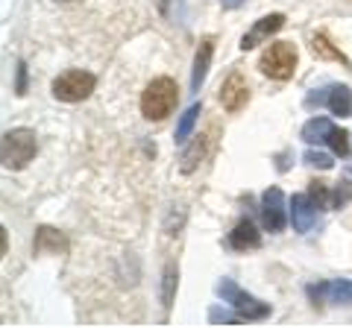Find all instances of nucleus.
<instances>
[{
  "label": "nucleus",
  "instance_id": "f03ea898",
  "mask_svg": "<svg viewBox=\"0 0 352 328\" xmlns=\"http://www.w3.org/2000/svg\"><path fill=\"white\" fill-rule=\"evenodd\" d=\"M38 152V141L32 129H9L3 135V144H0V161H3L6 170H24L27 164L36 159Z\"/></svg>",
  "mask_w": 352,
  "mask_h": 328
},
{
  "label": "nucleus",
  "instance_id": "4be33fe9",
  "mask_svg": "<svg viewBox=\"0 0 352 328\" xmlns=\"http://www.w3.org/2000/svg\"><path fill=\"white\" fill-rule=\"evenodd\" d=\"M241 320H244V316H241L238 311L229 314L226 308H220V305H214V308L208 311V323H212V325H238Z\"/></svg>",
  "mask_w": 352,
  "mask_h": 328
},
{
  "label": "nucleus",
  "instance_id": "5701e85b",
  "mask_svg": "<svg viewBox=\"0 0 352 328\" xmlns=\"http://www.w3.org/2000/svg\"><path fill=\"white\" fill-rule=\"evenodd\" d=\"M305 164H311V167H320V170H332V156H326V152H317V150H308L305 152Z\"/></svg>",
  "mask_w": 352,
  "mask_h": 328
},
{
  "label": "nucleus",
  "instance_id": "a211bd4d",
  "mask_svg": "<svg viewBox=\"0 0 352 328\" xmlns=\"http://www.w3.org/2000/svg\"><path fill=\"white\" fill-rule=\"evenodd\" d=\"M311 53L314 56H320V59H332V62H340V65H349L346 53H340L326 36H314L311 38Z\"/></svg>",
  "mask_w": 352,
  "mask_h": 328
},
{
  "label": "nucleus",
  "instance_id": "2eb2a0df",
  "mask_svg": "<svg viewBox=\"0 0 352 328\" xmlns=\"http://www.w3.org/2000/svg\"><path fill=\"white\" fill-rule=\"evenodd\" d=\"M329 132H332V120H329V117H311L302 126L300 138L305 141V144H320V141L329 138Z\"/></svg>",
  "mask_w": 352,
  "mask_h": 328
},
{
  "label": "nucleus",
  "instance_id": "b1692460",
  "mask_svg": "<svg viewBox=\"0 0 352 328\" xmlns=\"http://www.w3.org/2000/svg\"><path fill=\"white\" fill-rule=\"evenodd\" d=\"M349 200H352V185L349 182H338V188L332 194V209H344Z\"/></svg>",
  "mask_w": 352,
  "mask_h": 328
},
{
  "label": "nucleus",
  "instance_id": "9b49d317",
  "mask_svg": "<svg viewBox=\"0 0 352 328\" xmlns=\"http://www.w3.org/2000/svg\"><path fill=\"white\" fill-rule=\"evenodd\" d=\"M212 53H214V38L208 36V38L200 41V47H197L194 68H191V91H200L203 89L206 73H208V65H212Z\"/></svg>",
  "mask_w": 352,
  "mask_h": 328
},
{
  "label": "nucleus",
  "instance_id": "dca6fc26",
  "mask_svg": "<svg viewBox=\"0 0 352 328\" xmlns=\"http://www.w3.org/2000/svg\"><path fill=\"white\" fill-rule=\"evenodd\" d=\"M200 112H203V106H200V103H194V106L185 108V115L179 117V124H176V135H173L176 144H185V141L191 138L194 124H197V117H200Z\"/></svg>",
  "mask_w": 352,
  "mask_h": 328
},
{
  "label": "nucleus",
  "instance_id": "f257e3e1",
  "mask_svg": "<svg viewBox=\"0 0 352 328\" xmlns=\"http://www.w3.org/2000/svg\"><path fill=\"white\" fill-rule=\"evenodd\" d=\"M176 103H179L176 82L170 76H156L141 94V115L147 120H164L176 108Z\"/></svg>",
  "mask_w": 352,
  "mask_h": 328
},
{
  "label": "nucleus",
  "instance_id": "a878e982",
  "mask_svg": "<svg viewBox=\"0 0 352 328\" xmlns=\"http://www.w3.org/2000/svg\"><path fill=\"white\" fill-rule=\"evenodd\" d=\"M220 6L223 9H238V6H244V0H220Z\"/></svg>",
  "mask_w": 352,
  "mask_h": 328
},
{
  "label": "nucleus",
  "instance_id": "f8f14e48",
  "mask_svg": "<svg viewBox=\"0 0 352 328\" xmlns=\"http://www.w3.org/2000/svg\"><path fill=\"white\" fill-rule=\"evenodd\" d=\"M229 246L238 249V253L258 249L261 246V232L256 229V223H252V220H241L232 232H229Z\"/></svg>",
  "mask_w": 352,
  "mask_h": 328
},
{
  "label": "nucleus",
  "instance_id": "f3484780",
  "mask_svg": "<svg viewBox=\"0 0 352 328\" xmlns=\"http://www.w3.org/2000/svg\"><path fill=\"white\" fill-rule=\"evenodd\" d=\"M203 156H206V138H203V135H197L194 144L182 152V159H179V161H182V164H179V170L185 173V176H188V173H194L197 167H200Z\"/></svg>",
  "mask_w": 352,
  "mask_h": 328
},
{
  "label": "nucleus",
  "instance_id": "aec40b11",
  "mask_svg": "<svg viewBox=\"0 0 352 328\" xmlns=\"http://www.w3.org/2000/svg\"><path fill=\"white\" fill-rule=\"evenodd\" d=\"M308 200L314 202V209L317 211H326V209H332V196H329V188H326V182H308Z\"/></svg>",
  "mask_w": 352,
  "mask_h": 328
},
{
  "label": "nucleus",
  "instance_id": "6e6552de",
  "mask_svg": "<svg viewBox=\"0 0 352 328\" xmlns=\"http://www.w3.org/2000/svg\"><path fill=\"white\" fill-rule=\"evenodd\" d=\"M282 27H285V15H279V12L258 18L256 24H252L244 36H241V50H252V47L264 45V41H267L270 36H276Z\"/></svg>",
  "mask_w": 352,
  "mask_h": 328
},
{
  "label": "nucleus",
  "instance_id": "0eeeda50",
  "mask_svg": "<svg viewBox=\"0 0 352 328\" xmlns=\"http://www.w3.org/2000/svg\"><path fill=\"white\" fill-rule=\"evenodd\" d=\"M308 299L317 302H335V305H352V281L335 279V281H320V284H308L305 288Z\"/></svg>",
  "mask_w": 352,
  "mask_h": 328
},
{
  "label": "nucleus",
  "instance_id": "6ab92c4d",
  "mask_svg": "<svg viewBox=\"0 0 352 328\" xmlns=\"http://www.w3.org/2000/svg\"><path fill=\"white\" fill-rule=\"evenodd\" d=\"M176 284H179V270L173 264L164 267V276H162V305L170 308L173 305V293H176Z\"/></svg>",
  "mask_w": 352,
  "mask_h": 328
},
{
  "label": "nucleus",
  "instance_id": "1a4fd4ad",
  "mask_svg": "<svg viewBox=\"0 0 352 328\" xmlns=\"http://www.w3.org/2000/svg\"><path fill=\"white\" fill-rule=\"evenodd\" d=\"M220 103H223L226 112H241L247 103H250V89H247V80L241 76L238 71L226 76V82L220 85Z\"/></svg>",
  "mask_w": 352,
  "mask_h": 328
},
{
  "label": "nucleus",
  "instance_id": "4468645a",
  "mask_svg": "<svg viewBox=\"0 0 352 328\" xmlns=\"http://www.w3.org/2000/svg\"><path fill=\"white\" fill-rule=\"evenodd\" d=\"M326 106L329 112L338 117H349L352 115V91L346 85H329L326 89Z\"/></svg>",
  "mask_w": 352,
  "mask_h": 328
},
{
  "label": "nucleus",
  "instance_id": "393cba45",
  "mask_svg": "<svg viewBox=\"0 0 352 328\" xmlns=\"http://www.w3.org/2000/svg\"><path fill=\"white\" fill-rule=\"evenodd\" d=\"M15 94H27V62H18V76H15Z\"/></svg>",
  "mask_w": 352,
  "mask_h": 328
},
{
  "label": "nucleus",
  "instance_id": "412c9836",
  "mask_svg": "<svg viewBox=\"0 0 352 328\" xmlns=\"http://www.w3.org/2000/svg\"><path fill=\"white\" fill-rule=\"evenodd\" d=\"M326 144L332 147L335 156H340V159H346V156H349V135L344 132V129H335V126H332V132H329Z\"/></svg>",
  "mask_w": 352,
  "mask_h": 328
},
{
  "label": "nucleus",
  "instance_id": "bb28decb",
  "mask_svg": "<svg viewBox=\"0 0 352 328\" xmlns=\"http://www.w3.org/2000/svg\"><path fill=\"white\" fill-rule=\"evenodd\" d=\"M59 3H74V0H59Z\"/></svg>",
  "mask_w": 352,
  "mask_h": 328
},
{
  "label": "nucleus",
  "instance_id": "423d86ee",
  "mask_svg": "<svg viewBox=\"0 0 352 328\" xmlns=\"http://www.w3.org/2000/svg\"><path fill=\"white\" fill-rule=\"evenodd\" d=\"M288 209L291 205L285 202V194L279 188H267L261 194V223L267 232H282L288 226Z\"/></svg>",
  "mask_w": 352,
  "mask_h": 328
},
{
  "label": "nucleus",
  "instance_id": "20e7f679",
  "mask_svg": "<svg viewBox=\"0 0 352 328\" xmlns=\"http://www.w3.org/2000/svg\"><path fill=\"white\" fill-rule=\"evenodd\" d=\"M217 296H223V302L232 305L244 320H267L270 316V305L256 299V296H250V293H244L232 279L217 281Z\"/></svg>",
  "mask_w": 352,
  "mask_h": 328
},
{
  "label": "nucleus",
  "instance_id": "39448f33",
  "mask_svg": "<svg viewBox=\"0 0 352 328\" xmlns=\"http://www.w3.org/2000/svg\"><path fill=\"white\" fill-rule=\"evenodd\" d=\"M94 73L88 71H65L62 76L53 80V97L62 103H82L85 97H91L94 91Z\"/></svg>",
  "mask_w": 352,
  "mask_h": 328
},
{
  "label": "nucleus",
  "instance_id": "9d476101",
  "mask_svg": "<svg viewBox=\"0 0 352 328\" xmlns=\"http://www.w3.org/2000/svg\"><path fill=\"white\" fill-rule=\"evenodd\" d=\"M314 220H317L314 202L308 200V194H296L294 200H291V223H294V229L300 235H305V232H311Z\"/></svg>",
  "mask_w": 352,
  "mask_h": 328
},
{
  "label": "nucleus",
  "instance_id": "7ed1b4c3",
  "mask_svg": "<svg viewBox=\"0 0 352 328\" xmlns=\"http://www.w3.org/2000/svg\"><path fill=\"white\" fill-rule=\"evenodd\" d=\"M258 68L270 80H291L296 71V47L291 41H276V45H270L261 53Z\"/></svg>",
  "mask_w": 352,
  "mask_h": 328
},
{
  "label": "nucleus",
  "instance_id": "ddd939ff",
  "mask_svg": "<svg viewBox=\"0 0 352 328\" xmlns=\"http://www.w3.org/2000/svg\"><path fill=\"white\" fill-rule=\"evenodd\" d=\"M68 246V240L62 237V232L50 226H41L36 232V240H32V253L36 255H44V253H62V249Z\"/></svg>",
  "mask_w": 352,
  "mask_h": 328
}]
</instances>
